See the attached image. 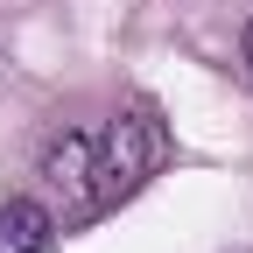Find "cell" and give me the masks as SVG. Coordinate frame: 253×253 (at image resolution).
Masks as SVG:
<instances>
[{
    "label": "cell",
    "mask_w": 253,
    "mask_h": 253,
    "mask_svg": "<svg viewBox=\"0 0 253 253\" xmlns=\"http://www.w3.org/2000/svg\"><path fill=\"white\" fill-rule=\"evenodd\" d=\"M169 162V126L148 99L120 106L91 126H63L42 148V190L56 197V225H84V218H106L113 204H126L134 190Z\"/></svg>",
    "instance_id": "cell-1"
},
{
    "label": "cell",
    "mask_w": 253,
    "mask_h": 253,
    "mask_svg": "<svg viewBox=\"0 0 253 253\" xmlns=\"http://www.w3.org/2000/svg\"><path fill=\"white\" fill-rule=\"evenodd\" d=\"M49 239H56L49 204H36V197H7L0 204V253H49Z\"/></svg>",
    "instance_id": "cell-2"
},
{
    "label": "cell",
    "mask_w": 253,
    "mask_h": 253,
    "mask_svg": "<svg viewBox=\"0 0 253 253\" xmlns=\"http://www.w3.org/2000/svg\"><path fill=\"white\" fill-rule=\"evenodd\" d=\"M239 63H246V78H253V14H246V28H239Z\"/></svg>",
    "instance_id": "cell-3"
}]
</instances>
